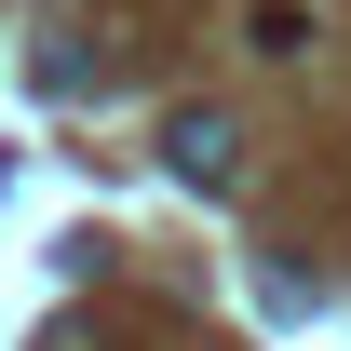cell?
<instances>
[{
    "label": "cell",
    "mask_w": 351,
    "mask_h": 351,
    "mask_svg": "<svg viewBox=\"0 0 351 351\" xmlns=\"http://www.w3.org/2000/svg\"><path fill=\"white\" fill-rule=\"evenodd\" d=\"M162 162H176V189L230 203V189H243V135H230V108H176V122H162Z\"/></svg>",
    "instance_id": "cell-1"
}]
</instances>
